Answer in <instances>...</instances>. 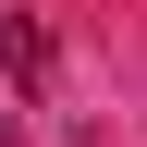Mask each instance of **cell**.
Here are the masks:
<instances>
[{
    "instance_id": "6da1fadb",
    "label": "cell",
    "mask_w": 147,
    "mask_h": 147,
    "mask_svg": "<svg viewBox=\"0 0 147 147\" xmlns=\"http://www.w3.org/2000/svg\"><path fill=\"white\" fill-rule=\"evenodd\" d=\"M0 74H49V37H37L25 12H0Z\"/></svg>"
},
{
    "instance_id": "7a4b0ae2",
    "label": "cell",
    "mask_w": 147,
    "mask_h": 147,
    "mask_svg": "<svg viewBox=\"0 0 147 147\" xmlns=\"http://www.w3.org/2000/svg\"><path fill=\"white\" fill-rule=\"evenodd\" d=\"M0 147H25V123H12V110H0Z\"/></svg>"
}]
</instances>
